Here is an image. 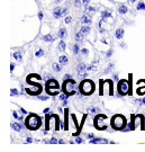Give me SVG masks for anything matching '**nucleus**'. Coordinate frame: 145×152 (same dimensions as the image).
I'll use <instances>...</instances> for the list:
<instances>
[{
    "instance_id": "c9c22d12",
    "label": "nucleus",
    "mask_w": 145,
    "mask_h": 152,
    "mask_svg": "<svg viewBox=\"0 0 145 152\" xmlns=\"http://www.w3.org/2000/svg\"><path fill=\"white\" fill-rule=\"evenodd\" d=\"M56 142H58V140H56L55 137H53V139H51V142H50V143H52V144H55Z\"/></svg>"
},
{
    "instance_id": "6e6552de",
    "label": "nucleus",
    "mask_w": 145,
    "mask_h": 152,
    "mask_svg": "<svg viewBox=\"0 0 145 152\" xmlns=\"http://www.w3.org/2000/svg\"><path fill=\"white\" fill-rule=\"evenodd\" d=\"M53 16L55 17V18H61V17L63 16V9H61L60 7H56L55 9L53 10Z\"/></svg>"
},
{
    "instance_id": "e433bc0d",
    "label": "nucleus",
    "mask_w": 145,
    "mask_h": 152,
    "mask_svg": "<svg viewBox=\"0 0 145 152\" xmlns=\"http://www.w3.org/2000/svg\"><path fill=\"white\" fill-rule=\"evenodd\" d=\"M111 55H113V51H111V50H110V51H108L107 56H108V58H109V56H111Z\"/></svg>"
},
{
    "instance_id": "4468645a",
    "label": "nucleus",
    "mask_w": 145,
    "mask_h": 152,
    "mask_svg": "<svg viewBox=\"0 0 145 152\" xmlns=\"http://www.w3.org/2000/svg\"><path fill=\"white\" fill-rule=\"evenodd\" d=\"M43 39L45 41V42H47V43H51V42H53V41H54L53 36H52L51 34H47V35L43 36Z\"/></svg>"
},
{
    "instance_id": "473e14b6",
    "label": "nucleus",
    "mask_w": 145,
    "mask_h": 152,
    "mask_svg": "<svg viewBox=\"0 0 145 152\" xmlns=\"http://www.w3.org/2000/svg\"><path fill=\"white\" fill-rule=\"evenodd\" d=\"M38 99H41V100H47L48 97L47 96H41V97H38Z\"/></svg>"
},
{
    "instance_id": "2f4dec72",
    "label": "nucleus",
    "mask_w": 145,
    "mask_h": 152,
    "mask_svg": "<svg viewBox=\"0 0 145 152\" xmlns=\"http://www.w3.org/2000/svg\"><path fill=\"white\" fill-rule=\"evenodd\" d=\"M81 52H82V54L83 55H88V50L87 49H82L81 50Z\"/></svg>"
},
{
    "instance_id": "c756f323",
    "label": "nucleus",
    "mask_w": 145,
    "mask_h": 152,
    "mask_svg": "<svg viewBox=\"0 0 145 152\" xmlns=\"http://www.w3.org/2000/svg\"><path fill=\"white\" fill-rule=\"evenodd\" d=\"M89 1H90V0H82V4H83V6H85L86 8H87V7H88V6H87V5L89 4Z\"/></svg>"
},
{
    "instance_id": "6ab92c4d",
    "label": "nucleus",
    "mask_w": 145,
    "mask_h": 152,
    "mask_svg": "<svg viewBox=\"0 0 145 152\" xmlns=\"http://www.w3.org/2000/svg\"><path fill=\"white\" fill-rule=\"evenodd\" d=\"M111 16V14L109 12V11H102L101 12V18L102 19H106V18H108V17Z\"/></svg>"
},
{
    "instance_id": "412c9836",
    "label": "nucleus",
    "mask_w": 145,
    "mask_h": 152,
    "mask_svg": "<svg viewBox=\"0 0 145 152\" xmlns=\"http://www.w3.org/2000/svg\"><path fill=\"white\" fill-rule=\"evenodd\" d=\"M83 36H85V35H83V34H81L80 32L77 33V34H75V39L80 42V41H82V39H83Z\"/></svg>"
},
{
    "instance_id": "72a5a7b5",
    "label": "nucleus",
    "mask_w": 145,
    "mask_h": 152,
    "mask_svg": "<svg viewBox=\"0 0 145 152\" xmlns=\"http://www.w3.org/2000/svg\"><path fill=\"white\" fill-rule=\"evenodd\" d=\"M43 17H44L43 12H42V11H39V12H38V18H39V19H43Z\"/></svg>"
},
{
    "instance_id": "a211bd4d",
    "label": "nucleus",
    "mask_w": 145,
    "mask_h": 152,
    "mask_svg": "<svg viewBox=\"0 0 145 152\" xmlns=\"http://www.w3.org/2000/svg\"><path fill=\"white\" fill-rule=\"evenodd\" d=\"M14 58H15L17 61H20L23 59V54L20 52H15V53H14Z\"/></svg>"
},
{
    "instance_id": "bb28decb",
    "label": "nucleus",
    "mask_w": 145,
    "mask_h": 152,
    "mask_svg": "<svg viewBox=\"0 0 145 152\" xmlns=\"http://www.w3.org/2000/svg\"><path fill=\"white\" fill-rule=\"evenodd\" d=\"M68 97H69V94H63V95L60 96V99H61V100H66Z\"/></svg>"
},
{
    "instance_id": "a878e982",
    "label": "nucleus",
    "mask_w": 145,
    "mask_h": 152,
    "mask_svg": "<svg viewBox=\"0 0 145 152\" xmlns=\"http://www.w3.org/2000/svg\"><path fill=\"white\" fill-rule=\"evenodd\" d=\"M10 94H11V96H17V95H19V91L17 90V89H11V91H10Z\"/></svg>"
},
{
    "instance_id": "423d86ee",
    "label": "nucleus",
    "mask_w": 145,
    "mask_h": 152,
    "mask_svg": "<svg viewBox=\"0 0 145 152\" xmlns=\"http://www.w3.org/2000/svg\"><path fill=\"white\" fill-rule=\"evenodd\" d=\"M51 89H59V83L54 79H50L46 82V91H50Z\"/></svg>"
},
{
    "instance_id": "39448f33",
    "label": "nucleus",
    "mask_w": 145,
    "mask_h": 152,
    "mask_svg": "<svg viewBox=\"0 0 145 152\" xmlns=\"http://www.w3.org/2000/svg\"><path fill=\"white\" fill-rule=\"evenodd\" d=\"M128 82L126 81V80H122V81L118 82V87H117V89H118V92L120 94V95H126L127 92H128Z\"/></svg>"
},
{
    "instance_id": "20e7f679",
    "label": "nucleus",
    "mask_w": 145,
    "mask_h": 152,
    "mask_svg": "<svg viewBox=\"0 0 145 152\" xmlns=\"http://www.w3.org/2000/svg\"><path fill=\"white\" fill-rule=\"evenodd\" d=\"M75 86V80L73 79H69V80H64L63 83V91L69 94V95H73L75 91H73V88Z\"/></svg>"
},
{
    "instance_id": "ddd939ff",
    "label": "nucleus",
    "mask_w": 145,
    "mask_h": 152,
    "mask_svg": "<svg viewBox=\"0 0 145 152\" xmlns=\"http://www.w3.org/2000/svg\"><path fill=\"white\" fill-rule=\"evenodd\" d=\"M80 33L81 34H83V35L89 34V33H90V27H89V26H83V27H81Z\"/></svg>"
},
{
    "instance_id": "4c0bfd02",
    "label": "nucleus",
    "mask_w": 145,
    "mask_h": 152,
    "mask_svg": "<svg viewBox=\"0 0 145 152\" xmlns=\"http://www.w3.org/2000/svg\"><path fill=\"white\" fill-rule=\"evenodd\" d=\"M75 6L77 7H80V0H75Z\"/></svg>"
},
{
    "instance_id": "f3484780",
    "label": "nucleus",
    "mask_w": 145,
    "mask_h": 152,
    "mask_svg": "<svg viewBox=\"0 0 145 152\" xmlns=\"http://www.w3.org/2000/svg\"><path fill=\"white\" fill-rule=\"evenodd\" d=\"M65 48H66V45H65V42H64V41H61V42L59 43V50H60V51H62V52H64Z\"/></svg>"
},
{
    "instance_id": "7ed1b4c3",
    "label": "nucleus",
    "mask_w": 145,
    "mask_h": 152,
    "mask_svg": "<svg viewBox=\"0 0 145 152\" xmlns=\"http://www.w3.org/2000/svg\"><path fill=\"white\" fill-rule=\"evenodd\" d=\"M126 125V120L122 115H116L111 120V126L115 130H123V127Z\"/></svg>"
},
{
    "instance_id": "9d476101",
    "label": "nucleus",
    "mask_w": 145,
    "mask_h": 152,
    "mask_svg": "<svg viewBox=\"0 0 145 152\" xmlns=\"http://www.w3.org/2000/svg\"><path fill=\"white\" fill-rule=\"evenodd\" d=\"M81 20L83 24H91V18L90 16H88V15H83L82 18H81Z\"/></svg>"
},
{
    "instance_id": "cd10ccee",
    "label": "nucleus",
    "mask_w": 145,
    "mask_h": 152,
    "mask_svg": "<svg viewBox=\"0 0 145 152\" xmlns=\"http://www.w3.org/2000/svg\"><path fill=\"white\" fill-rule=\"evenodd\" d=\"M89 113H92V114H95V113H98L99 112V109L97 108H89V110H88Z\"/></svg>"
},
{
    "instance_id": "393cba45",
    "label": "nucleus",
    "mask_w": 145,
    "mask_h": 152,
    "mask_svg": "<svg viewBox=\"0 0 145 152\" xmlns=\"http://www.w3.org/2000/svg\"><path fill=\"white\" fill-rule=\"evenodd\" d=\"M72 50H73V53H74V54H78V53H79V45H78V44H74Z\"/></svg>"
},
{
    "instance_id": "58836bf2",
    "label": "nucleus",
    "mask_w": 145,
    "mask_h": 152,
    "mask_svg": "<svg viewBox=\"0 0 145 152\" xmlns=\"http://www.w3.org/2000/svg\"><path fill=\"white\" fill-rule=\"evenodd\" d=\"M26 141H27V143H32V142H33V139H32V137H27Z\"/></svg>"
},
{
    "instance_id": "a19ab883",
    "label": "nucleus",
    "mask_w": 145,
    "mask_h": 152,
    "mask_svg": "<svg viewBox=\"0 0 145 152\" xmlns=\"http://www.w3.org/2000/svg\"><path fill=\"white\" fill-rule=\"evenodd\" d=\"M14 69H15V64H10V71L11 72L14 71Z\"/></svg>"
},
{
    "instance_id": "dca6fc26",
    "label": "nucleus",
    "mask_w": 145,
    "mask_h": 152,
    "mask_svg": "<svg viewBox=\"0 0 145 152\" xmlns=\"http://www.w3.org/2000/svg\"><path fill=\"white\" fill-rule=\"evenodd\" d=\"M118 11H119V14L124 15V14H126V12L128 11V9H127V7H126V6H119Z\"/></svg>"
},
{
    "instance_id": "ea45409f",
    "label": "nucleus",
    "mask_w": 145,
    "mask_h": 152,
    "mask_svg": "<svg viewBox=\"0 0 145 152\" xmlns=\"http://www.w3.org/2000/svg\"><path fill=\"white\" fill-rule=\"evenodd\" d=\"M87 70H88V71L93 70V66H92V65H89V66H87Z\"/></svg>"
},
{
    "instance_id": "49530a36",
    "label": "nucleus",
    "mask_w": 145,
    "mask_h": 152,
    "mask_svg": "<svg viewBox=\"0 0 145 152\" xmlns=\"http://www.w3.org/2000/svg\"><path fill=\"white\" fill-rule=\"evenodd\" d=\"M142 102H143V105H145V97L143 98V100H142Z\"/></svg>"
},
{
    "instance_id": "c03bdc74",
    "label": "nucleus",
    "mask_w": 145,
    "mask_h": 152,
    "mask_svg": "<svg viewBox=\"0 0 145 152\" xmlns=\"http://www.w3.org/2000/svg\"><path fill=\"white\" fill-rule=\"evenodd\" d=\"M48 112H50V108H45V109H44V113H45V114H46V113H48Z\"/></svg>"
},
{
    "instance_id": "0eeeda50",
    "label": "nucleus",
    "mask_w": 145,
    "mask_h": 152,
    "mask_svg": "<svg viewBox=\"0 0 145 152\" xmlns=\"http://www.w3.org/2000/svg\"><path fill=\"white\" fill-rule=\"evenodd\" d=\"M87 70V66L83 63H80V64L78 65V68H77V71H78V75H79V77L80 78H82V79H85L87 77V73H85V71Z\"/></svg>"
},
{
    "instance_id": "f257e3e1",
    "label": "nucleus",
    "mask_w": 145,
    "mask_h": 152,
    "mask_svg": "<svg viewBox=\"0 0 145 152\" xmlns=\"http://www.w3.org/2000/svg\"><path fill=\"white\" fill-rule=\"evenodd\" d=\"M25 124H26L27 129H29V130H37L41 126V118L37 115L29 114L27 116L26 121H25Z\"/></svg>"
},
{
    "instance_id": "79ce46f5",
    "label": "nucleus",
    "mask_w": 145,
    "mask_h": 152,
    "mask_svg": "<svg viewBox=\"0 0 145 152\" xmlns=\"http://www.w3.org/2000/svg\"><path fill=\"white\" fill-rule=\"evenodd\" d=\"M69 79H70V76H69V75L64 76V80H69Z\"/></svg>"
},
{
    "instance_id": "37998d69",
    "label": "nucleus",
    "mask_w": 145,
    "mask_h": 152,
    "mask_svg": "<svg viewBox=\"0 0 145 152\" xmlns=\"http://www.w3.org/2000/svg\"><path fill=\"white\" fill-rule=\"evenodd\" d=\"M88 137H89V139H93L95 136H93V134H88Z\"/></svg>"
},
{
    "instance_id": "c85d7f7f",
    "label": "nucleus",
    "mask_w": 145,
    "mask_h": 152,
    "mask_svg": "<svg viewBox=\"0 0 145 152\" xmlns=\"http://www.w3.org/2000/svg\"><path fill=\"white\" fill-rule=\"evenodd\" d=\"M86 9L88 11H90V12H95V11H96V8H95V7H87Z\"/></svg>"
},
{
    "instance_id": "de8ad7c7",
    "label": "nucleus",
    "mask_w": 145,
    "mask_h": 152,
    "mask_svg": "<svg viewBox=\"0 0 145 152\" xmlns=\"http://www.w3.org/2000/svg\"><path fill=\"white\" fill-rule=\"evenodd\" d=\"M129 1H130V2H135V1H136V0H129Z\"/></svg>"
},
{
    "instance_id": "f03ea898",
    "label": "nucleus",
    "mask_w": 145,
    "mask_h": 152,
    "mask_svg": "<svg viewBox=\"0 0 145 152\" xmlns=\"http://www.w3.org/2000/svg\"><path fill=\"white\" fill-rule=\"evenodd\" d=\"M79 90L82 95H86V96H89V95H91L92 92L95 91V83L91 81V80H83V81L80 83V86H79Z\"/></svg>"
},
{
    "instance_id": "1a4fd4ad",
    "label": "nucleus",
    "mask_w": 145,
    "mask_h": 152,
    "mask_svg": "<svg viewBox=\"0 0 145 152\" xmlns=\"http://www.w3.org/2000/svg\"><path fill=\"white\" fill-rule=\"evenodd\" d=\"M11 127H12V130H15L16 132H20V130L23 129V126L20 124H18V123H11Z\"/></svg>"
},
{
    "instance_id": "b1692460",
    "label": "nucleus",
    "mask_w": 145,
    "mask_h": 152,
    "mask_svg": "<svg viewBox=\"0 0 145 152\" xmlns=\"http://www.w3.org/2000/svg\"><path fill=\"white\" fill-rule=\"evenodd\" d=\"M43 55H44L43 50H38V51H36V53H35V56H37V58H41V56H43Z\"/></svg>"
},
{
    "instance_id": "9b49d317",
    "label": "nucleus",
    "mask_w": 145,
    "mask_h": 152,
    "mask_svg": "<svg viewBox=\"0 0 145 152\" xmlns=\"http://www.w3.org/2000/svg\"><path fill=\"white\" fill-rule=\"evenodd\" d=\"M58 36H59L60 38L66 37V29H65V28H61L59 31V33H58Z\"/></svg>"
},
{
    "instance_id": "a18cd8bd",
    "label": "nucleus",
    "mask_w": 145,
    "mask_h": 152,
    "mask_svg": "<svg viewBox=\"0 0 145 152\" xmlns=\"http://www.w3.org/2000/svg\"><path fill=\"white\" fill-rule=\"evenodd\" d=\"M61 1H62V0H55V2H56V4H59V2H61Z\"/></svg>"
},
{
    "instance_id": "f704fd0d",
    "label": "nucleus",
    "mask_w": 145,
    "mask_h": 152,
    "mask_svg": "<svg viewBox=\"0 0 145 152\" xmlns=\"http://www.w3.org/2000/svg\"><path fill=\"white\" fill-rule=\"evenodd\" d=\"M65 23H66V24H69V23H71V17H70V16H68L66 18H65Z\"/></svg>"
},
{
    "instance_id": "4be33fe9",
    "label": "nucleus",
    "mask_w": 145,
    "mask_h": 152,
    "mask_svg": "<svg viewBox=\"0 0 145 152\" xmlns=\"http://www.w3.org/2000/svg\"><path fill=\"white\" fill-rule=\"evenodd\" d=\"M52 66H53V70L56 71V72H60V71L62 70V69H61V65H60V64H56V63H54V64L52 65Z\"/></svg>"
},
{
    "instance_id": "7c9ffc66",
    "label": "nucleus",
    "mask_w": 145,
    "mask_h": 152,
    "mask_svg": "<svg viewBox=\"0 0 145 152\" xmlns=\"http://www.w3.org/2000/svg\"><path fill=\"white\" fill-rule=\"evenodd\" d=\"M75 142H77V143H78V144H80V143H82V139H81V137H77V139H75Z\"/></svg>"
},
{
    "instance_id": "5701e85b",
    "label": "nucleus",
    "mask_w": 145,
    "mask_h": 152,
    "mask_svg": "<svg viewBox=\"0 0 145 152\" xmlns=\"http://www.w3.org/2000/svg\"><path fill=\"white\" fill-rule=\"evenodd\" d=\"M136 8H137V10H145V4L144 2H140Z\"/></svg>"
},
{
    "instance_id": "2eb2a0df",
    "label": "nucleus",
    "mask_w": 145,
    "mask_h": 152,
    "mask_svg": "<svg viewBox=\"0 0 145 152\" xmlns=\"http://www.w3.org/2000/svg\"><path fill=\"white\" fill-rule=\"evenodd\" d=\"M123 36H124V31H123V29H122V28L117 29V31H116V38L120 39V38H123Z\"/></svg>"
},
{
    "instance_id": "f8f14e48",
    "label": "nucleus",
    "mask_w": 145,
    "mask_h": 152,
    "mask_svg": "<svg viewBox=\"0 0 145 152\" xmlns=\"http://www.w3.org/2000/svg\"><path fill=\"white\" fill-rule=\"evenodd\" d=\"M59 61H60V63H61V64H63V65H65V64H68V63H69V59H68L65 55L60 56Z\"/></svg>"
},
{
    "instance_id": "aec40b11",
    "label": "nucleus",
    "mask_w": 145,
    "mask_h": 152,
    "mask_svg": "<svg viewBox=\"0 0 145 152\" xmlns=\"http://www.w3.org/2000/svg\"><path fill=\"white\" fill-rule=\"evenodd\" d=\"M99 142H107V140H105V139H91V141L90 143H99Z\"/></svg>"
}]
</instances>
